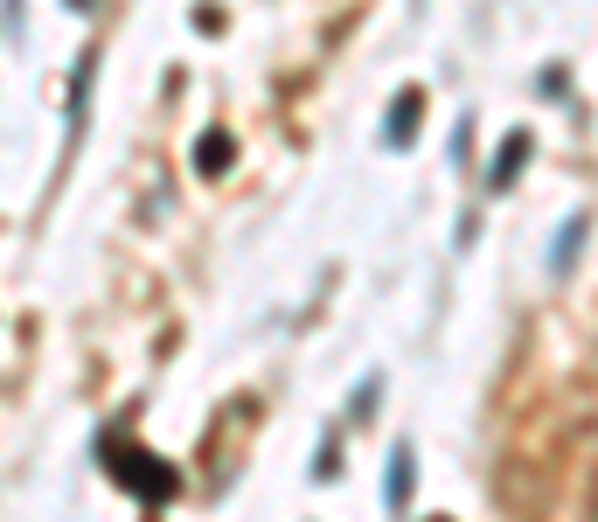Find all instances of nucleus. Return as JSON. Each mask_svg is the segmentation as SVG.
<instances>
[{"label":"nucleus","mask_w":598,"mask_h":522,"mask_svg":"<svg viewBox=\"0 0 598 522\" xmlns=\"http://www.w3.org/2000/svg\"><path fill=\"white\" fill-rule=\"evenodd\" d=\"M411 112H418V98L404 91V98H397V119H390V140H397V147H404V133H411Z\"/></svg>","instance_id":"obj_1"},{"label":"nucleus","mask_w":598,"mask_h":522,"mask_svg":"<svg viewBox=\"0 0 598 522\" xmlns=\"http://www.w3.org/2000/svg\"><path fill=\"white\" fill-rule=\"evenodd\" d=\"M404 488H411V460L397 453V460H390V502H397V509H404Z\"/></svg>","instance_id":"obj_2"},{"label":"nucleus","mask_w":598,"mask_h":522,"mask_svg":"<svg viewBox=\"0 0 598 522\" xmlns=\"http://www.w3.org/2000/svg\"><path fill=\"white\" fill-rule=\"evenodd\" d=\"M578 237H585V216H578V223H571V230H564V237H557V272H564V265H571V251H578Z\"/></svg>","instance_id":"obj_3"}]
</instances>
